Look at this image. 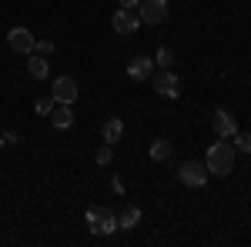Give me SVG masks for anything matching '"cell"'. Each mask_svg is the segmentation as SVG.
Instances as JSON below:
<instances>
[{
  "label": "cell",
  "instance_id": "cell-1",
  "mask_svg": "<svg viewBox=\"0 0 251 247\" xmlns=\"http://www.w3.org/2000/svg\"><path fill=\"white\" fill-rule=\"evenodd\" d=\"M234 147L231 144H211V151H208V160H204V167L214 174V177H228L234 171Z\"/></svg>",
  "mask_w": 251,
  "mask_h": 247
},
{
  "label": "cell",
  "instance_id": "cell-2",
  "mask_svg": "<svg viewBox=\"0 0 251 247\" xmlns=\"http://www.w3.org/2000/svg\"><path fill=\"white\" fill-rule=\"evenodd\" d=\"M84 221H87V230L97 234V237H104V234H114L117 230V217L111 210L104 207V204H94V207H87L84 214Z\"/></svg>",
  "mask_w": 251,
  "mask_h": 247
},
{
  "label": "cell",
  "instance_id": "cell-3",
  "mask_svg": "<svg viewBox=\"0 0 251 247\" xmlns=\"http://www.w3.org/2000/svg\"><path fill=\"white\" fill-rule=\"evenodd\" d=\"M208 177H211V171H208L201 160H184V164L177 167V180H181L184 187H204Z\"/></svg>",
  "mask_w": 251,
  "mask_h": 247
},
{
  "label": "cell",
  "instance_id": "cell-4",
  "mask_svg": "<svg viewBox=\"0 0 251 247\" xmlns=\"http://www.w3.org/2000/svg\"><path fill=\"white\" fill-rule=\"evenodd\" d=\"M137 14H141V23L157 27V23L168 20V0H141L137 3Z\"/></svg>",
  "mask_w": 251,
  "mask_h": 247
},
{
  "label": "cell",
  "instance_id": "cell-5",
  "mask_svg": "<svg viewBox=\"0 0 251 247\" xmlns=\"http://www.w3.org/2000/svg\"><path fill=\"white\" fill-rule=\"evenodd\" d=\"M111 27H114V34H121V37H131L137 27H141V14L121 7V10H114V17H111Z\"/></svg>",
  "mask_w": 251,
  "mask_h": 247
},
{
  "label": "cell",
  "instance_id": "cell-6",
  "mask_svg": "<svg viewBox=\"0 0 251 247\" xmlns=\"http://www.w3.org/2000/svg\"><path fill=\"white\" fill-rule=\"evenodd\" d=\"M154 90L164 97V100H177V97H181V77L174 74L171 67L161 70V74L154 77Z\"/></svg>",
  "mask_w": 251,
  "mask_h": 247
},
{
  "label": "cell",
  "instance_id": "cell-7",
  "mask_svg": "<svg viewBox=\"0 0 251 247\" xmlns=\"http://www.w3.org/2000/svg\"><path fill=\"white\" fill-rule=\"evenodd\" d=\"M7 44H10L14 54H24V57H27V54H34V44H37V40H34V34H30L27 27H14V30L7 34Z\"/></svg>",
  "mask_w": 251,
  "mask_h": 247
},
{
  "label": "cell",
  "instance_id": "cell-8",
  "mask_svg": "<svg viewBox=\"0 0 251 247\" xmlns=\"http://www.w3.org/2000/svg\"><path fill=\"white\" fill-rule=\"evenodd\" d=\"M211 127H214V134H218V137H228V140L238 134V124H234L231 111H225V107H218V111L211 114Z\"/></svg>",
  "mask_w": 251,
  "mask_h": 247
},
{
  "label": "cell",
  "instance_id": "cell-9",
  "mask_svg": "<svg viewBox=\"0 0 251 247\" xmlns=\"http://www.w3.org/2000/svg\"><path fill=\"white\" fill-rule=\"evenodd\" d=\"M77 84H74V77H57L54 80V104H74L77 100Z\"/></svg>",
  "mask_w": 251,
  "mask_h": 247
},
{
  "label": "cell",
  "instance_id": "cell-10",
  "mask_svg": "<svg viewBox=\"0 0 251 247\" xmlns=\"http://www.w3.org/2000/svg\"><path fill=\"white\" fill-rule=\"evenodd\" d=\"M127 77H131V80H151V77H154V60L144 57V54L134 57L127 64Z\"/></svg>",
  "mask_w": 251,
  "mask_h": 247
},
{
  "label": "cell",
  "instance_id": "cell-11",
  "mask_svg": "<svg viewBox=\"0 0 251 247\" xmlns=\"http://www.w3.org/2000/svg\"><path fill=\"white\" fill-rule=\"evenodd\" d=\"M47 117H50V124H54L57 131H67V127L74 124V111H71V104H54Z\"/></svg>",
  "mask_w": 251,
  "mask_h": 247
},
{
  "label": "cell",
  "instance_id": "cell-12",
  "mask_svg": "<svg viewBox=\"0 0 251 247\" xmlns=\"http://www.w3.org/2000/svg\"><path fill=\"white\" fill-rule=\"evenodd\" d=\"M100 134H104V144H117L121 134H124V120H121V117H107L104 127H100Z\"/></svg>",
  "mask_w": 251,
  "mask_h": 247
},
{
  "label": "cell",
  "instance_id": "cell-13",
  "mask_svg": "<svg viewBox=\"0 0 251 247\" xmlns=\"http://www.w3.org/2000/svg\"><path fill=\"white\" fill-rule=\"evenodd\" d=\"M47 70H50V67H47V57L34 54V57L27 60V74L34 77V80H44V77H47Z\"/></svg>",
  "mask_w": 251,
  "mask_h": 247
},
{
  "label": "cell",
  "instance_id": "cell-14",
  "mask_svg": "<svg viewBox=\"0 0 251 247\" xmlns=\"http://www.w3.org/2000/svg\"><path fill=\"white\" fill-rule=\"evenodd\" d=\"M137 221H141V210L137 207H127L121 217H117V227H124V230H134L137 227Z\"/></svg>",
  "mask_w": 251,
  "mask_h": 247
},
{
  "label": "cell",
  "instance_id": "cell-15",
  "mask_svg": "<svg viewBox=\"0 0 251 247\" xmlns=\"http://www.w3.org/2000/svg\"><path fill=\"white\" fill-rule=\"evenodd\" d=\"M171 157V144L168 140H154L151 144V160H168Z\"/></svg>",
  "mask_w": 251,
  "mask_h": 247
},
{
  "label": "cell",
  "instance_id": "cell-16",
  "mask_svg": "<svg viewBox=\"0 0 251 247\" xmlns=\"http://www.w3.org/2000/svg\"><path fill=\"white\" fill-rule=\"evenodd\" d=\"M154 64H161V70H168V67L174 64V50H171V47H157Z\"/></svg>",
  "mask_w": 251,
  "mask_h": 247
},
{
  "label": "cell",
  "instance_id": "cell-17",
  "mask_svg": "<svg viewBox=\"0 0 251 247\" xmlns=\"http://www.w3.org/2000/svg\"><path fill=\"white\" fill-rule=\"evenodd\" d=\"M231 147H234V151H241V154H251V134H234Z\"/></svg>",
  "mask_w": 251,
  "mask_h": 247
},
{
  "label": "cell",
  "instance_id": "cell-18",
  "mask_svg": "<svg viewBox=\"0 0 251 247\" xmlns=\"http://www.w3.org/2000/svg\"><path fill=\"white\" fill-rule=\"evenodd\" d=\"M94 160H97V164H100V167H107V164L114 160V151H111V144H104V147H97Z\"/></svg>",
  "mask_w": 251,
  "mask_h": 247
},
{
  "label": "cell",
  "instance_id": "cell-19",
  "mask_svg": "<svg viewBox=\"0 0 251 247\" xmlns=\"http://www.w3.org/2000/svg\"><path fill=\"white\" fill-rule=\"evenodd\" d=\"M34 54H40V57H50V54H54V44H50V40H37V44H34Z\"/></svg>",
  "mask_w": 251,
  "mask_h": 247
},
{
  "label": "cell",
  "instance_id": "cell-20",
  "mask_svg": "<svg viewBox=\"0 0 251 247\" xmlns=\"http://www.w3.org/2000/svg\"><path fill=\"white\" fill-rule=\"evenodd\" d=\"M34 107H37V114H44V117H47V114H50V107H54V97H40V100L34 104Z\"/></svg>",
  "mask_w": 251,
  "mask_h": 247
},
{
  "label": "cell",
  "instance_id": "cell-21",
  "mask_svg": "<svg viewBox=\"0 0 251 247\" xmlns=\"http://www.w3.org/2000/svg\"><path fill=\"white\" fill-rule=\"evenodd\" d=\"M14 144H17V134L7 131V134H3V147H14Z\"/></svg>",
  "mask_w": 251,
  "mask_h": 247
},
{
  "label": "cell",
  "instance_id": "cell-22",
  "mask_svg": "<svg viewBox=\"0 0 251 247\" xmlns=\"http://www.w3.org/2000/svg\"><path fill=\"white\" fill-rule=\"evenodd\" d=\"M117 3H121V7H127V10H137V3H141V0H117Z\"/></svg>",
  "mask_w": 251,
  "mask_h": 247
}]
</instances>
